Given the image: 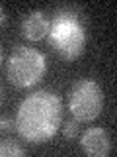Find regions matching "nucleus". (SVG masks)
Wrapping results in <instances>:
<instances>
[{"instance_id":"f03ea898","label":"nucleus","mask_w":117,"mask_h":157,"mask_svg":"<svg viewBox=\"0 0 117 157\" xmlns=\"http://www.w3.org/2000/svg\"><path fill=\"white\" fill-rule=\"evenodd\" d=\"M47 39L58 57H62L65 61H74L84 53L86 28L76 12L61 10L49 22Z\"/></svg>"},{"instance_id":"20e7f679","label":"nucleus","mask_w":117,"mask_h":157,"mask_svg":"<svg viewBox=\"0 0 117 157\" xmlns=\"http://www.w3.org/2000/svg\"><path fill=\"white\" fill-rule=\"evenodd\" d=\"M68 108L76 122H94L104 110V90L94 78H80L68 94Z\"/></svg>"},{"instance_id":"f257e3e1","label":"nucleus","mask_w":117,"mask_h":157,"mask_svg":"<svg viewBox=\"0 0 117 157\" xmlns=\"http://www.w3.org/2000/svg\"><path fill=\"white\" fill-rule=\"evenodd\" d=\"M61 98L53 90H35L22 100L16 114L20 136L31 144H45L61 128Z\"/></svg>"},{"instance_id":"f8f14e48","label":"nucleus","mask_w":117,"mask_h":157,"mask_svg":"<svg viewBox=\"0 0 117 157\" xmlns=\"http://www.w3.org/2000/svg\"><path fill=\"white\" fill-rule=\"evenodd\" d=\"M0 104H2V90H0Z\"/></svg>"},{"instance_id":"6e6552de","label":"nucleus","mask_w":117,"mask_h":157,"mask_svg":"<svg viewBox=\"0 0 117 157\" xmlns=\"http://www.w3.org/2000/svg\"><path fill=\"white\" fill-rule=\"evenodd\" d=\"M62 136L66 137V140H74L78 137V122L76 120H68L62 124Z\"/></svg>"},{"instance_id":"9b49d317","label":"nucleus","mask_w":117,"mask_h":157,"mask_svg":"<svg viewBox=\"0 0 117 157\" xmlns=\"http://www.w3.org/2000/svg\"><path fill=\"white\" fill-rule=\"evenodd\" d=\"M0 63H2V47H0Z\"/></svg>"},{"instance_id":"423d86ee","label":"nucleus","mask_w":117,"mask_h":157,"mask_svg":"<svg viewBox=\"0 0 117 157\" xmlns=\"http://www.w3.org/2000/svg\"><path fill=\"white\" fill-rule=\"evenodd\" d=\"M22 33L29 41H41L49 33V20L41 10H33L22 20Z\"/></svg>"},{"instance_id":"0eeeda50","label":"nucleus","mask_w":117,"mask_h":157,"mask_svg":"<svg viewBox=\"0 0 117 157\" xmlns=\"http://www.w3.org/2000/svg\"><path fill=\"white\" fill-rule=\"evenodd\" d=\"M26 155V149L18 145L14 140H0V157H22Z\"/></svg>"},{"instance_id":"39448f33","label":"nucleus","mask_w":117,"mask_h":157,"mask_svg":"<svg viewBox=\"0 0 117 157\" xmlns=\"http://www.w3.org/2000/svg\"><path fill=\"white\" fill-rule=\"evenodd\" d=\"M80 147L88 155L104 157L107 153H111L113 141H111L109 132L104 130V128H88L80 137Z\"/></svg>"},{"instance_id":"1a4fd4ad","label":"nucleus","mask_w":117,"mask_h":157,"mask_svg":"<svg viewBox=\"0 0 117 157\" xmlns=\"http://www.w3.org/2000/svg\"><path fill=\"white\" fill-rule=\"evenodd\" d=\"M14 126H16V122H12V118H8V116L0 118V132H12Z\"/></svg>"},{"instance_id":"7ed1b4c3","label":"nucleus","mask_w":117,"mask_h":157,"mask_svg":"<svg viewBox=\"0 0 117 157\" xmlns=\"http://www.w3.org/2000/svg\"><path fill=\"white\" fill-rule=\"evenodd\" d=\"M45 69L47 61L39 49L16 45L8 59L6 73L12 85H16L18 88H29L41 81V77L45 75Z\"/></svg>"},{"instance_id":"9d476101","label":"nucleus","mask_w":117,"mask_h":157,"mask_svg":"<svg viewBox=\"0 0 117 157\" xmlns=\"http://www.w3.org/2000/svg\"><path fill=\"white\" fill-rule=\"evenodd\" d=\"M4 22H6V12H4V6H0V28L4 26Z\"/></svg>"}]
</instances>
